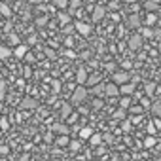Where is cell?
I'll list each match as a JSON object with an SVG mask.
<instances>
[{
	"label": "cell",
	"instance_id": "cell-1",
	"mask_svg": "<svg viewBox=\"0 0 161 161\" xmlns=\"http://www.w3.org/2000/svg\"><path fill=\"white\" fill-rule=\"evenodd\" d=\"M87 89H86V86H78L76 89H74V93H72V103L74 104H82L86 99H87Z\"/></svg>",
	"mask_w": 161,
	"mask_h": 161
},
{
	"label": "cell",
	"instance_id": "cell-2",
	"mask_svg": "<svg viewBox=\"0 0 161 161\" xmlns=\"http://www.w3.org/2000/svg\"><path fill=\"white\" fill-rule=\"evenodd\" d=\"M74 29L82 34V36H89L91 31H93V27H91L89 23H84V21H76V23H74Z\"/></svg>",
	"mask_w": 161,
	"mask_h": 161
},
{
	"label": "cell",
	"instance_id": "cell-3",
	"mask_svg": "<svg viewBox=\"0 0 161 161\" xmlns=\"http://www.w3.org/2000/svg\"><path fill=\"white\" fill-rule=\"evenodd\" d=\"M38 106V101L34 99V97H25L21 103H19V108L21 110H32V108H36Z\"/></svg>",
	"mask_w": 161,
	"mask_h": 161
},
{
	"label": "cell",
	"instance_id": "cell-4",
	"mask_svg": "<svg viewBox=\"0 0 161 161\" xmlns=\"http://www.w3.org/2000/svg\"><path fill=\"white\" fill-rule=\"evenodd\" d=\"M114 84H118V86L129 84V72H125V70L116 72V74H114Z\"/></svg>",
	"mask_w": 161,
	"mask_h": 161
},
{
	"label": "cell",
	"instance_id": "cell-5",
	"mask_svg": "<svg viewBox=\"0 0 161 161\" xmlns=\"http://www.w3.org/2000/svg\"><path fill=\"white\" fill-rule=\"evenodd\" d=\"M104 15H106V8L104 6H95L93 14H91V19H93V23H99Z\"/></svg>",
	"mask_w": 161,
	"mask_h": 161
},
{
	"label": "cell",
	"instance_id": "cell-6",
	"mask_svg": "<svg viewBox=\"0 0 161 161\" xmlns=\"http://www.w3.org/2000/svg\"><path fill=\"white\" fill-rule=\"evenodd\" d=\"M87 78H89V74H87L86 68H78V72H76V82H78V86H86L87 84Z\"/></svg>",
	"mask_w": 161,
	"mask_h": 161
},
{
	"label": "cell",
	"instance_id": "cell-7",
	"mask_svg": "<svg viewBox=\"0 0 161 161\" xmlns=\"http://www.w3.org/2000/svg\"><path fill=\"white\" fill-rule=\"evenodd\" d=\"M104 95L106 97H118L119 95V86L118 84H106V91H104Z\"/></svg>",
	"mask_w": 161,
	"mask_h": 161
},
{
	"label": "cell",
	"instance_id": "cell-8",
	"mask_svg": "<svg viewBox=\"0 0 161 161\" xmlns=\"http://www.w3.org/2000/svg\"><path fill=\"white\" fill-rule=\"evenodd\" d=\"M129 47H131L133 51H138V49L142 47V36H131V38H129Z\"/></svg>",
	"mask_w": 161,
	"mask_h": 161
},
{
	"label": "cell",
	"instance_id": "cell-9",
	"mask_svg": "<svg viewBox=\"0 0 161 161\" xmlns=\"http://www.w3.org/2000/svg\"><path fill=\"white\" fill-rule=\"evenodd\" d=\"M27 53H29V47H27V46H23V44H19V46L14 49V55H15L17 59H25V57H27Z\"/></svg>",
	"mask_w": 161,
	"mask_h": 161
},
{
	"label": "cell",
	"instance_id": "cell-10",
	"mask_svg": "<svg viewBox=\"0 0 161 161\" xmlns=\"http://www.w3.org/2000/svg\"><path fill=\"white\" fill-rule=\"evenodd\" d=\"M135 87H136L135 84H123V86H119V93L125 95V97L127 95H133L135 93Z\"/></svg>",
	"mask_w": 161,
	"mask_h": 161
},
{
	"label": "cell",
	"instance_id": "cell-11",
	"mask_svg": "<svg viewBox=\"0 0 161 161\" xmlns=\"http://www.w3.org/2000/svg\"><path fill=\"white\" fill-rule=\"evenodd\" d=\"M53 131L59 133V136H61V135L68 136V133H70V131H68V125H64V123H55V125H53Z\"/></svg>",
	"mask_w": 161,
	"mask_h": 161
},
{
	"label": "cell",
	"instance_id": "cell-12",
	"mask_svg": "<svg viewBox=\"0 0 161 161\" xmlns=\"http://www.w3.org/2000/svg\"><path fill=\"white\" fill-rule=\"evenodd\" d=\"M10 55H14V51H12L8 46H0V61L10 59Z\"/></svg>",
	"mask_w": 161,
	"mask_h": 161
},
{
	"label": "cell",
	"instance_id": "cell-13",
	"mask_svg": "<svg viewBox=\"0 0 161 161\" xmlns=\"http://www.w3.org/2000/svg\"><path fill=\"white\" fill-rule=\"evenodd\" d=\"M93 135H95V133H93V129H91V127H82V129H80V138L89 140Z\"/></svg>",
	"mask_w": 161,
	"mask_h": 161
},
{
	"label": "cell",
	"instance_id": "cell-14",
	"mask_svg": "<svg viewBox=\"0 0 161 161\" xmlns=\"http://www.w3.org/2000/svg\"><path fill=\"white\" fill-rule=\"evenodd\" d=\"M68 6H70V8H68V14L72 15V14H76L80 8H82V0H70Z\"/></svg>",
	"mask_w": 161,
	"mask_h": 161
},
{
	"label": "cell",
	"instance_id": "cell-15",
	"mask_svg": "<svg viewBox=\"0 0 161 161\" xmlns=\"http://www.w3.org/2000/svg\"><path fill=\"white\" fill-rule=\"evenodd\" d=\"M70 17H72V15H70L68 12H59V15H57V19L61 21V25H68V23H70Z\"/></svg>",
	"mask_w": 161,
	"mask_h": 161
},
{
	"label": "cell",
	"instance_id": "cell-16",
	"mask_svg": "<svg viewBox=\"0 0 161 161\" xmlns=\"http://www.w3.org/2000/svg\"><path fill=\"white\" fill-rule=\"evenodd\" d=\"M99 84H101V76H99V74H91V76L87 78V84H86V86H93V87H95V86H99Z\"/></svg>",
	"mask_w": 161,
	"mask_h": 161
},
{
	"label": "cell",
	"instance_id": "cell-17",
	"mask_svg": "<svg viewBox=\"0 0 161 161\" xmlns=\"http://www.w3.org/2000/svg\"><path fill=\"white\" fill-rule=\"evenodd\" d=\"M70 114H72V106H70L68 103H63V104H61V116H63V118H68Z\"/></svg>",
	"mask_w": 161,
	"mask_h": 161
},
{
	"label": "cell",
	"instance_id": "cell-18",
	"mask_svg": "<svg viewBox=\"0 0 161 161\" xmlns=\"http://www.w3.org/2000/svg\"><path fill=\"white\" fill-rule=\"evenodd\" d=\"M152 112H153V116H157V118L161 119V101H155V103L152 104Z\"/></svg>",
	"mask_w": 161,
	"mask_h": 161
},
{
	"label": "cell",
	"instance_id": "cell-19",
	"mask_svg": "<svg viewBox=\"0 0 161 161\" xmlns=\"http://www.w3.org/2000/svg\"><path fill=\"white\" fill-rule=\"evenodd\" d=\"M89 144H91V146H101V144H103V136L95 133V135L89 138Z\"/></svg>",
	"mask_w": 161,
	"mask_h": 161
},
{
	"label": "cell",
	"instance_id": "cell-20",
	"mask_svg": "<svg viewBox=\"0 0 161 161\" xmlns=\"http://www.w3.org/2000/svg\"><path fill=\"white\" fill-rule=\"evenodd\" d=\"M55 144H57V146H70V138L64 136V135H61V136L55 140Z\"/></svg>",
	"mask_w": 161,
	"mask_h": 161
},
{
	"label": "cell",
	"instance_id": "cell-21",
	"mask_svg": "<svg viewBox=\"0 0 161 161\" xmlns=\"http://www.w3.org/2000/svg\"><path fill=\"white\" fill-rule=\"evenodd\" d=\"M104 91H106V84H99V86H95V87H93V91H91V93H93V95H103Z\"/></svg>",
	"mask_w": 161,
	"mask_h": 161
},
{
	"label": "cell",
	"instance_id": "cell-22",
	"mask_svg": "<svg viewBox=\"0 0 161 161\" xmlns=\"http://www.w3.org/2000/svg\"><path fill=\"white\" fill-rule=\"evenodd\" d=\"M0 14H2L4 17H10L12 15V8L8 4H0Z\"/></svg>",
	"mask_w": 161,
	"mask_h": 161
},
{
	"label": "cell",
	"instance_id": "cell-23",
	"mask_svg": "<svg viewBox=\"0 0 161 161\" xmlns=\"http://www.w3.org/2000/svg\"><path fill=\"white\" fill-rule=\"evenodd\" d=\"M127 25H129V27H133V29H135V27H138V25H140V17H138V15H131Z\"/></svg>",
	"mask_w": 161,
	"mask_h": 161
},
{
	"label": "cell",
	"instance_id": "cell-24",
	"mask_svg": "<svg viewBox=\"0 0 161 161\" xmlns=\"http://www.w3.org/2000/svg\"><path fill=\"white\" fill-rule=\"evenodd\" d=\"M119 108H123V110L131 108V99H129V97H123V99H119Z\"/></svg>",
	"mask_w": 161,
	"mask_h": 161
},
{
	"label": "cell",
	"instance_id": "cell-25",
	"mask_svg": "<svg viewBox=\"0 0 161 161\" xmlns=\"http://www.w3.org/2000/svg\"><path fill=\"white\" fill-rule=\"evenodd\" d=\"M53 4H55L57 8L64 10V8H68V4H70V0H53Z\"/></svg>",
	"mask_w": 161,
	"mask_h": 161
},
{
	"label": "cell",
	"instance_id": "cell-26",
	"mask_svg": "<svg viewBox=\"0 0 161 161\" xmlns=\"http://www.w3.org/2000/svg\"><path fill=\"white\" fill-rule=\"evenodd\" d=\"M6 89H8L6 82H4V80H0V103H2V99L6 97Z\"/></svg>",
	"mask_w": 161,
	"mask_h": 161
},
{
	"label": "cell",
	"instance_id": "cell-27",
	"mask_svg": "<svg viewBox=\"0 0 161 161\" xmlns=\"http://www.w3.org/2000/svg\"><path fill=\"white\" fill-rule=\"evenodd\" d=\"M144 8H146L148 12H153V10L157 8V0H148V2L144 4Z\"/></svg>",
	"mask_w": 161,
	"mask_h": 161
},
{
	"label": "cell",
	"instance_id": "cell-28",
	"mask_svg": "<svg viewBox=\"0 0 161 161\" xmlns=\"http://www.w3.org/2000/svg\"><path fill=\"white\" fill-rule=\"evenodd\" d=\"M144 89H146V95H148V97H152V95H153V91H155V84H152V82H150V84H146V86H144Z\"/></svg>",
	"mask_w": 161,
	"mask_h": 161
},
{
	"label": "cell",
	"instance_id": "cell-29",
	"mask_svg": "<svg viewBox=\"0 0 161 161\" xmlns=\"http://www.w3.org/2000/svg\"><path fill=\"white\" fill-rule=\"evenodd\" d=\"M8 38H10V44H12V46H15V47L19 46V36H17L15 32H12V34H10Z\"/></svg>",
	"mask_w": 161,
	"mask_h": 161
},
{
	"label": "cell",
	"instance_id": "cell-30",
	"mask_svg": "<svg viewBox=\"0 0 161 161\" xmlns=\"http://www.w3.org/2000/svg\"><path fill=\"white\" fill-rule=\"evenodd\" d=\"M80 148H82V144H80V140H70V152H78Z\"/></svg>",
	"mask_w": 161,
	"mask_h": 161
},
{
	"label": "cell",
	"instance_id": "cell-31",
	"mask_svg": "<svg viewBox=\"0 0 161 161\" xmlns=\"http://www.w3.org/2000/svg\"><path fill=\"white\" fill-rule=\"evenodd\" d=\"M155 21H157V17H155L153 14H148V17H146V25L153 27V25H155Z\"/></svg>",
	"mask_w": 161,
	"mask_h": 161
},
{
	"label": "cell",
	"instance_id": "cell-32",
	"mask_svg": "<svg viewBox=\"0 0 161 161\" xmlns=\"http://www.w3.org/2000/svg\"><path fill=\"white\" fill-rule=\"evenodd\" d=\"M114 119H125V110H123V108L116 110V112H114Z\"/></svg>",
	"mask_w": 161,
	"mask_h": 161
},
{
	"label": "cell",
	"instance_id": "cell-33",
	"mask_svg": "<svg viewBox=\"0 0 161 161\" xmlns=\"http://www.w3.org/2000/svg\"><path fill=\"white\" fill-rule=\"evenodd\" d=\"M144 146H146V148H153V146H155V138H153V136H148V138L144 140Z\"/></svg>",
	"mask_w": 161,
	"mask_h": 161
},
{
	"label": "cell",
	"instance_id": "cell-34",
	"mask_svg": "<svg viewBox=\"0 0 161 161\" xmlns=\"http://www.w3.org/2000/svg\"><path fill=\"white\" fill-rule=\"evenodd\" d=\"M0 127H2V129H10V119L8 118H0Z\"/></svg>",
	"mask_w": 161,
	"mask_h": 161
},
{
	"label": "cell",
	"instance_id": "cell-35",
	"mask_svg": "<svg viewBox=\"0 0 161 161\" xmlns=\"http://www.w3.org/2000/svg\"><path fill=\"white\" fill-rule=\"evenodd\" d=\"M32 76V68L31 66H25L23 68V78H31Z\"/></svg>",
	"mask_w": 161,
	"mask_h": 161
},
{
	"label": "cell",
	"instance_id": "cell-36",
	"mask_svg": "<svg viewBox=\"0 0 161 161\" xmlns=\"http://www.w3.org/2000/svg\"><path fill=\"white\" fill-rule=\"evenodd\" d=\"M91 104H93V108H103V101L101 99H93Z\"/></svg>",
	"mask_w": 161,
	"mask_h": 161
},
{
	"label": "cell",
	"instance_id": "cell-37",
	"mask_svg": "<svg viewBox=\"0 0 161 161\" xmlns=\"http://www.w3.org/2000/svg\"><path fill=\"white\" fill-rule=\"evenodd\" d=\"M8 152H10V148H8L6 144H0V155H6Z\"/></svg>",
	"mask_w": 161,
	"mask_h": 161
},
{
	"label": "cell",
	"instance_id": "cell-38",
	"mask_svg": "<svg viewBox=\"0 0 161 161\" xmlns=\"http://www.w3.org/2000/svg\"><path fill=\"white\" fill-rule=\"evenodd\" d=\"M121 129H123V131L127 133V131L131 129V121H123V123H121Z\"/></svg>",
	"mask_w": 161,
	"mask_h": 161
},
{
	"label": "cell",
	"instance_id": "cell-39",
	"mask_svg": "<svg viewBox=\"0 0 161 161\" xmlns=\"http://www.w3.org/2000/svg\"><path fill=\"white\" fill-rule=\"evenodd\" d=\"M46 55H47V59H55V51L53 49H46Z\"/></svg>",
	"mask_w": 161,
	"mask_h": 161
},
{
	"label": "cell",
	"instance_id": "cell-40",
	"mask_svg": "<svg viewBox=\"0 0 161 161\" xmlns=\"http://www.w3.org/2000/svg\"><path fill=\"white\" fill-rule=\"evenodd\" d=\"M53 91H55V93L61 91V82H53Z\"/></svg>",
	"mask_w": 161,
	"mask_h": 161
},
{
	"label": "cell",
	"instance_id": "cell-41",
	"mask_svg": "<svg viewBox=\"0 0 161 161\" xmlns=\"http://www.w3.org/2000/svg\"><path fill=\"white\" fill-rule=\"evenodd\" d=\"M25 59H27V63H34V55H32L31 51L27 53V57H25Z\"/></svg>",
	"mask_w": 161,
	"mask_h": 161
},
{
	"label": "cell",
	"instance_id": "cell-42",
	"mask_svg": "<svg viewBox=\"0 0 161 161\" xmlns=\"http://www.w3.org/2000/svg\"><path fill=\"white\" fill-rule=\"evenodd\" d=\"M142 106H144V108H152V103H150L148 99H142Z\"/></svg>",
	"mask_w": 161,
	"mask_h": 161
},
{
	"label": "cell",
	"instance_id": "cell-43",
	"mask_svg": "<svg viewBox=\"0 0 161 161\" xmlns=\"http://www.w3.org/2000/svg\"><path fill=\"white\" fill-rule=\"evenodd\" d=\"M142 34H144V36H152V34H153V32H152V31H150V29H144V31H142Z\"/></svg>",
	"mask_w": 161,
	"mask_h": 161
},
{
	"label": "cell",
	"instance_id": "cell-44",
	"mask_svg": "<svg viewBox=\"0 0 161 161\" xmlns=\"http://www.w3.org/2000/svg\"><path fill=\"white\" fill-rule=\"evenodd\" d=\"M148 133L153 135V133H155V127H153V125H148Z\"/></svg>",
	"mask_w": 161,
	"mask_h": 161
},
{
	"label": "cell",
	"instance_id": "cell-45",
	"mask_svg": "<svg viewBox=\"0 0 161 161\" xmlns=\"http://www.w3.org/2000/svg\"><path fill=\"white\" fill-rule=\"evenodd\" d=\"M64 55H66V57H70V59H74V57H76V55H74V51H66Z\"/></svg>",
	"mask_w": 161,
	"mask_h": 161
},
{
	"label": "cell",
	"instance_id": "cell-46",
	"mask_svg": "<svg viewBox=\"0 0 161 161\" xmlns=\"http://www.w3.org/2000/svg\"><path fill=\"white\" fill-rule=\"evenodd\" d=\"M103 140H108V142H112V136H110V135H104V136H103Z\"/></svg>",
	"mask_w": 161,
	"mask_h": 161
},
{
	"label": "cell",
	"instance_id": "cell-47",
	"mask_svg": "<svg viewBox=\"0 0 161 161\" xmlns=\"http://www.w3.org/2000/svg\"><path fill=\"white\" fill-rule=\"evenodd\" d=\"M2 112H4V104L0 103V118H2Z\"/></svg>",
	"mask_w": 161,
	"mask_h": 161
},
{
	"label": "cell",
	"instance_id": "cell-48",
	"mask_svg": "<svg viewBox=\"0 0 161 161\" xmlns=\"http://www.w3.org/2000/svg\"><path fill=\"white\" fill-rule=\"evenodd\" d=\"M123 2H135V0H123Z\"/></svg>",
	"mask_w": 161,
	"mask_h": 161
},
{
	"label": "cell",
	"instance_id": "cell-49",
	"mask_svg": "<svg viewBox=\"0 0 161 161\" xmlns=\"http://www.w3.org/2000/svg\"><path fill=\"white\" fill-rule=\"evenodd\" d=\"M110 161H119V159H118V157H114V159H110Z\"/></svg>",
	"mask_w": 161,
	"mask_h": 161
},
{
	"label": "cell",
	"instance_id": "cell-50",
	"mask_svg": "<svg viewBox=\"0 0 161 161\" xmlns=\"http://www.w3.org/2000/svg\"><path fill=\"white\" fill-rule=\"evenodd\" d=\"M159 53H161V42H159Z\"/></svg>",
	"mask_w": 161,
	"mask_h": 161
},
{
	"label": "cell",
	"instance_id": "cell-51",
	"mask_svg": "<svg viewBox=\"0 0 161 161\" xmlns=\"http://www.w3.org/2000/svg\"><path fill=\"white\" fill-rule=\"evenodd\" d=\"M32 2H42V0H32Z\"/></svg>",
	"mask_w": 161,
	"mask_h": 161
},
{
	"label": "cell",
	"instance_id": "cell-52",
	"mask_svg": "<svg viewBox=\"0 0 161 161\" xmlns=\"http://www.w3.org/2000/svg\"><path fill=\"white\" fill-rule=\"evenodd\" d=\"M159 4H161V0H159Z\"/></svg>",
	"mask_w": 161,
	"mask_h": 161
}]
</instances>
